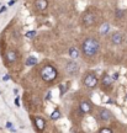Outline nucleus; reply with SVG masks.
<instances>
[{"label":"nucleus","instance_id":"14","mask_svg":"<svg viewBox=\"0 0 127 133\" xmlns=\"http://www.w3.org/2000/svg\"><path fill=\"white\" fill-rule=\"evenodd\" d=\"M109 31H110V24H107V22H104V24L100 26V29H99L100 35H106Z\"/></svg>","mask_w":127,"mask_h":133},{"label":"nucleus","instance_id":"10","mask_svg":"<svg viewBox=\"0 0 127 133\" xmlns=\"http://www.w3.org/2000/svg\"><path fill=\"white\" fill-rule=\"evenodd\" d=\"M17 58H19V54L14 49H11V51H8L6 53V62L10 63V64H14L16 61H17Z\"/></svg>","mask_w":127,"mask_h":133},{"label":"nucleus","instance_id":"27","mask_svg":"<svg viewBox=\"0 0 127 133\" xmlns=\"http://www.w3.org/2000/svg\"><path fill=\"white\" fill-rule=\"evenodd\" d=\"M5 10H6V8H5V6H3V9H0V14H1V12H4Z\"/></svg>","mask_w":127,"mask_h":133},{"label":"nucleus","instance_id":"5","mask_svg":"<svg viewBox=\"0 0 127 133\" xmlns=\"http://www.w3.org/2000/svg\"><path fill=\"white\" fill-rule=\"evenodd\" d=\"M98 116H99V118L101 119L103 122H109L110 119L112 118V112L107 109H100Z\"/></svg>","mask_w":127,"mask_h":133},{"label":"nucleus","instance_id":"21","mask_svg":"<svg viewBox=\"0 0 127 133\" xmlns=\"http://www.w3.org/2000/svg\"><path fill=\"white\" fill-rule=\"evenodd\" d=\"M67 91V86L66 85H61V88H59V92H61V96H63L64 94H66Z\"/></svg>","mask_w":127,"mask_h":133},{"label":"nucleus","instance_id":"28","mask_svg":"<svg viewBox=\"0 0 127 133\" xmlns=\"http://www.w3.org/2000/svg\"><path fill=\"white\" fill-rule=\"evenodd\" d=\"M15 4V0H11V1H9V5L11 6V5H14Z\"/></svg>","mask_w":127,"mask_h":133},{"label":"nucleus","instance_id":"12","mask_svg":"<svg viewBox=\"0 0 127 133\" xmlns=\"http://www.w3.org/2000/svg\"><path fill=\"white\" fill-rule=\"evenodd\" d=\"M112 83H113V78L111 75H109V74H105L103 76V79H101V84L105 88H110V86L112 85Z\"/></svg>","mask_w":127,"mask_h":133},{"label":"nucleus","instance_id":"25","mask_svg":"<svg viewBox=\"0 0 127 133\" xmlns=\"http://www.w3.org/2000/svg\"><path fill=\"white\" fill-rule=\"evenodd\" d=\"M6 127H8V128H12V123L8 122V123H6Z\"/></svg>","mask_w":127,"mask_h":133},{"label":"nucleus","instance_id":"9","mask_svg":"<svg viewBox=\"0 0 127 133\" xmlns=\"http://www.w3.org/2000/svg\"><path fill=\"white\" fill-rule=\"evenodd\" d=\"M111 42L115 46H120L123 42V35L121 32H113L111 35Z\"/></svg>","mask_w":127,"mask_h":133},{"label":"nucleus","instance_id":"2","mask_svg":"<svg viewBox=\"0 0 127 133\" xmlns=\"http://www.w3.org/2000/svg\"><path fill=\"white\" fill-rule=\"evenodd\" d=\"M40 75H41V79L46 83H52L54 81L58 78V70L56 69V66L51 65V64H46L41 68V71H40Z\"/></svg>","mask_w":127,"mask_h":133},{"label":"nucleus","instance_id":"22","mask_svg":"<svg viewBox=\"0 0 127 133\" xmlns=\"http://www.w3.org/2000/svg\"><path fill=\"white\" fill-rule=\"evenodd\" d=\"M14 35H15V39H17V38L20 37V36H19V32H17L16 30H15V31H14Z\"/></svg>","mask_w":127,"mask_h":133},{"label":"nucleus","instance_id":"7","mask_svg":"<svg viewBox=\"0 0 127 133\" xmlns=\"http://www.w3.org/2000/svg\"><path fill=\"white\" fill-rule=\"evenodd\" d=\"M33 122H35V126H36L37 131H45V128H46L45 118H42L41 116H35L33 117Z\"/></svg>","mask_w":127,"mask_h":133},{"label":"nucleus","instance_id":"6","mask_svg":"<svg viewBox=\"0 0 127 133\" xmlns=\"http://www.w3.org/2000/svg\"><path fill=\"white\" fill-rule=\"evenodd\" d=\"M95 24V16L91 12H86L83 15V25L85 27H91Z\"/></svg>","mask_w":127,"mask_h":133},{"label":"nucleus","instance_id":"29","mask_svg":"<svg viewBox=\"0 0 127 133\" xmlns=\"http://www.w3.org/2000/svg\"><path fill=\"white\" fill-rule=\"evenodd\" d=\"M126 99H127V95H126Z\"/></svg>","mask_w":127,"mask_h":133},{"label":"nucleus","instance_id":"1","mask_svg":"<svg viewBox=\"0 0 127 133\" xmlns=\"http://www.w3.org/2000/svg\"><path fill=\"white\" fill-rule=\"evenodd\" d=\"M100 52V42L94 37H86L81 43V53L85 58H94Z\"/></svg>","mask_w":127,"mask_h":133},{"label":"nucleus","instance_id":"17","mask_svg":"<svg viewBox=\"0 0 127 133\" xmlns=\"http://www.w3.org/2000/svg\"><path fill=\"white\" fill-rule=\"evenodd\" d=\"M31 101H32V104L35 106H38V105H41V100H38L37 96H32L31 97Z\"/></svg>","mask_w":127,"mask_h":133},{"label":"nucleus","instance_id":"4","mask_svg":"<svg viewBox=\"0 0 127 133\" xmlns=\"http://www.w3.org/2000/svg\"><path fill=\"white\" fill-rule=\"evenodd\" d=\"M78 70H79V65L74 61H69L66 64V71L68 75H75L77 73H78Z\"/></svg>","mask_w":127,"mask_h":133},{"label":"nucleus","instance_id":"11","mask_svg":"<svg viewBox=\"0 0 127 133\" xmlns=\"http://www.w3.org/2000/svg\"><path fill=\"white\" fill-rule=\"evenodd\" d=\"M35 8L38 11H45L48 8V0H35Z\"/></svg>","mask_w":127,"mask_h":133},{"label":"nucleus","instance_id":"24","mask_svg":"<svg viewBox=\"0 0 127 133\" xmlns=\"http://www.w3.org/2000/svg\"><path fill=\"white\" fill-rule=\"evenodd\" d=\"M51 96H52L51 91H48V92H47V96H46V99H47V100H49V99H51Z\"/></svg>","mask_w":127,"mask_h":133},{"label":"nucleus","instance_id":"15","mask_svg":"<svg viewBox=\"0 0 127 133\" xmlns=\"http://www.w3.org/2000/svg\"><path fill=\"white\" fill-rule=\"evenodd\" d=\"M61 116H62L61 111H59V110H54V111L51 114V119L52 121H57V119L61 118Z\"/></svg>","mask_w":127,"mask_h":133},{"label":"nucleus","instance_id":"18","mask_svg":"<svg viewBox=\"0 0 127 133\" xmlns=\"http://www.w3.org/2000/svg\"><path fill=\"white\" fill-rule=\"evenodd\" d=\"M36 31H35V30H32V31H28L27 33H26V37L27 38H33L35 37V36H36Z\"/></svg>","mask_w":127,"mask_h":133},{"label":"nucleus","instance_id":"8","mask_svg":"<svg viewBox=\"0 0 127 133\" xmlns=\"http://www.w3.org/2000/svg\"><path fill=\"white\" fill-rule=\"evenodd\" d=\"M79 110L81 114H90L91 112V110H93V106H91V104H90L89 101H81L79 104Z\"/></svg>","mask_w":127,"mask_h":133},{"label":"nucleus","instance_id":"16","mask_svg":"<svg viewBox=\"0 0 127 133\" xmlns=\"http://www.w3.org/2000/svg\"><path fill=\"white\" fill-rule=\"evenodd\" d=\"M37 64V59L35 57H28L27 59H26V65L27 66H33Z\"/></svg>","mask_w":127,"mask_h":133},{"label":"nucleus","instance_id":"3","mask_svg":"<svg viewBox=\"0 0 127 133\" xmlns=\"http://www.w3.org/2000/svg\"><path fill=\"white\" fill-rule=\"evenodd\" d=\"M83 83H84V85L86 86V88L94 89V88H96L98 84H99V79H98L96 74H94V73H88V74L84 76Z\"/></svg>","mask_w":127,"mask_h":133},{"label":"nucleus","instance_id":"19","mask_svg":"<svg viewBox=\"0 0 127 133\" xmlns=\"http://www.w3.org/2000/svg\"><path fill=\"white\" fill-rule=\"evenodd\" d=\"M123 14H125V12H123V10H120V9L116 10V17H117V19H122Z\"/></svg>","mask_w":127,"mask_h":133},{"label":"nucleus","instance_id":"23","mask_svg":"<svg viewBox=\"0 0 127 133\" xmlns=\"http://www.w3.org/2000/svg\"><path fill=\"white\" fill-rule=\"evenodd\" d=\"M112 78H113V80H117V78H118V73H115L112 75Z\"/></svg>","mask_w":127,"mask_h":133},{"label":"nucleus","instance_id":"26","mask_svg":"<svg viewBox=\"0 0 127 133\" xmlns=\"http://www.w3.org/2000/svg\"><path fill=\"white\" fill-rule=\"evenodd\" d=\"M15 105H16V106H20V102H19V99H16V100H15Z\"/></svg>","mask_w":127,"mask_h":133},{"label":"nucleus","instance_id":"13","mask_svg":"<svg viewBox=\"0 0 127 133\" xmlns=\"http://www.w3.org/2000/svg\"><path fill=\"white\" fill-rule=\"evenodd\" d=\"M68 54H69V57L72 59H77V58H79L80 56V51L78 47H71L69 48V51H68Z\"/></svg>","mask_w":127,"mask_h":133},{"label":"nucleus","instance_id":"20","mask_svg":"<svg viewBox=\"0 0 127 133\" xmlns=\"http://www.w3.org/2000/svg\"><path fill=\"white\" fill-rule=\"evenodd\" d=\"M99 132H100V133H112V129L104 127V128H100V129H99Z\"/></svg>","mask_w":127,"mask_h":133}]
</instances>
